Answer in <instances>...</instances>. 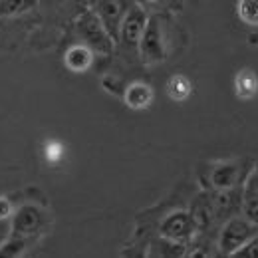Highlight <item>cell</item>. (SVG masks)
<instances>
[{
    "mask_svg": "<svg viewBox=\"0 0 258 258\" xmlns=\"http://www.w3.org/2000/svg\"><path fill=\"white\" fill-rule=\"evenodd\" d=\"M84 2H86V4H90V2H92V0H84Z\"/></svg>",
    "mask_w": 258,
    "mask_h": 258,
    "instance_id": "obj_20",
    "label": "cell"
},
{
    "mask_svg": "<svg viewBox=\"0 0 258 258\" xmlns=\"http://www.w3.org/2000/svg\"><path fill=\"white\" fill-rule=\"evenodd\" d=\"M165 92H167V96H169L171 101L183 103V101H187V99L191 97V94H193V84H191V80H189L187 76L175 74V76H171V78L167 80Z\"/></svg>",
    "mask_w": 258,
    "mask_h": 258,
    "instance_id": "obj_14",
    "label": "cell"
},
{
    "mask_svg": "<svg viewBox=\"0 0 258 258\" xmlns=\"http://www.w3.org/2000/svg\"><path fill=\"white\" fill-rule=\"evenodd\" d=\"M96 62V52L82 44V42H74L68 46L64 52V66L72 74H86L92 70V66Z\"/></svg>",
    "mask_w": 258,
    "mask_h": 258,
    "instance_id": "obj_10",
    "label": "cell"
},
{
    "mask_svg": "<svg viewBox=\"0 0 258 258\" xmlns=\"http://www.w3.org/2000/svg\"><path fill=\"white\" fill-rule=\"evenodd\" d=\"M234 256H242V258H258V232L234 254Z\"/></svg>",
    "mask_w": 258,
    "mask_h": 258,
    "instance_id": "obj_17",
    "label": "cell"
},
{
    "mask_svg": "<svg viewBox=\"0 0 258 258\" xmlns=\"http://www.w3.org/2000/svg\"><path fill=\"white\" fill-rule=\"evenodd\" d=\"M242 215L258 226V163L252 165L242 185Z\"/></svg>",
    "mask_w": 258,
    "mask_h": 258,
    "instance_id": "obj_11",
    "label": "cell"
},
{
    "mask_svg": "<svg viewBox=\"0 0 258 258\" xmlns=\"http://www.w3.org/2000/svg\"><path fill=\"white\" fill-rule=\"evenodd\" d=\"M12 213H14V207H12L10 199L8 197H0V221L12 219Z\"/></svg>",
    "mask_w": 258,
    "mask_h": 258,
    "instance_id": "obj_18",
    "label": "cell"
},
{
    "mask_svg": "<svg viewBox=\"0 0 258 258\" xmlns=\"http://www.w3.org/2000/svg\"><path fill=\"white\" fill-rule=\"evenodd\" d=\"M171 52V38H169V26L161 14L149 12L145 30L139 42V58L147 66L161 64L169 58Z\"/></svg>",
    "mask_w": 258,
    "mask_h": 258,
    "instance_id": "obj_1",
    "label": "cell"
},
{
    "mask_svg": "<svg viewBox=\"0 0 258 258\" xmlns=\"http://www.w3.org/2000/svg\"><path fill=\"white\" fill-rule=\"evenodd\" d=\"M236 14L242 24L258 26V0H238L236 2Z\"/></svg>",
    "mask_w": 258,
    "mask_h": 258,
    "instance_id": "obj_16",
    "label": "cell"
},
{
    "mask_svg": "<svg viewBox=\"0 0 258 258\" xmlns=\"http://www.w3.org/2000/svg\"><path fill=\"white\" fill-rule=\"evenodd\" d=\"M250 169H252V163L248 159H225V161L211 163L203 179H205L207 189L242 187Z\"/></svg>",
    "mask_w": 258,
    "mask_h": 258,
    "instance_id": "obj_4",
    "label": "cell"
},
{
    "mask_svg": "<svg viewBox=\"0 0 258 258\" xmlns=\"http://www.w3.org/2000/svg\"><path fill=\"white\" fill-rule=\"evenodd\" d=\"M131 6H133V0H92L88 4V8H92L96 12L101 24L113 36V40H117L119 26Z\"/></svg>",
    "mask_w": 258,
    "mask_h": 258,
    "instance_id": "obj_8",
    "label": "cell"
},
{
    "mask_svg": "<svg viewBox=\"0 0 258 258\" xmlns=\"http://www.w3.org/2000/svg\"><path fill=\"white\" fill-rule=\"evenodd\" d=\"M234 94L238 99L248 101L258 94V76L252 70H240L234 76Z\"/></svg>",
    "mask_w": 258,
    "mask_h": 258,
    "instance_id": "obj_13",
    "label": "cell"
},
{
    "mask_svg": "<svg viewBox=\"0 0 258 258\" xmlns=\"http://www.w3.org/2000/svg\"><path fill=\"white\" fill-rule=\"evenodd\" d=\"M159 234L165 240L173 244H189L195 236L199 234L197 225L189 211H173L169 213L159 225Z\"/></svg>",
    "mask_w": 258,
    "mask_h": 258,
    "instance_id": "obj_7",
    "label": "cell"
},
{
    "mask_svg": "<svg viewBox=\"0 0 258 258\" xmlns=\"http://www.w3.org/2000/svg\"><path fill=\"white\" fill-rule=\"evenodd\" d=\"M74 34H76V42L90 46L96 52V56H111L115 50L113 36L107 32V28L101 24V20L92 8L82 10L74 18Z\"/></svg>",
    "mask_w": 258,
    "mask_h": 258,
    "instance_id": "obj_2",
    "label": "cell"
},
{
    "mask_svg": "<svg viewBox=\"0 0 258 258\" xmlns=\"http://www.w3.org/2000/svg\"><path fill=\"white\" fill-rule=\"evenodd\" d=\"M88 4L84 0H38V10L44 12L50 20H74Z\"/></svg>",
    "mask_w": 258,
    "mask_h": 258,
    "instance_id": "obj_9",
    "label": "cell"
},
{
    "mask_svg": "<svg viewBox=\"0 0 258 258\" xmlns=\"http://www.w3.org/2000/svg\"><path fill=\"white\" fill-rule=\"evenodd\" d=\"M153 97H155L153 88L147 82H141V80L131 82L123 90V103L127 105L129 109H135V111L147 109L153 103Z\"/></svg>",
    "mask_w": 258,
    "mask_h": 258,
    "instance_id": "obj_12",
    "label": "cell"
},
{
    "mask_svg": "<svg viewBox=\"0 0 258 258\" xmlns=\"http://www.w3.org/2000/svg\"><path fill=\"white\" fill-rule=\"evenodd\" d=\"M135 4H139V6H143L147 12H155V10H159L163 6V2L165 0H133Z\"/></svg>",
    "mask_w": 258,
    "mask_h": 258,
    "instance_id": "obj_19",
    "label": "cell"
},
{
    "mask_svg": "<svg viewBox=\"0 0 258 258\" xmlns=\"http://www.w3.org/2000/svg\"><path fill=\"white\" fill-rule=\"evenodd\" d=\"M46 225H48V217H46L44 209L38 207V205L28 203V205H22V207L14 209L10 236L30 242L32 238H36L38 234L44 232Z\"/></svg>",
    "mask_w": 258,
    "mask_h": 258,
    "instance_id": "obj_6",
    "label": "cell"
},
{
    "mask_svg": "<svg viewBox=\"0 0 258 258\" xmlns=\"http://www.w3.org/2000/svg\"><path fill=\"white\" fill-rule=\"evenodd\" d=\"M147 18H149V12L143 6L133 2V6L127 10V14L119 26V34L115 40V48L119 52L139 58V42H141V36L145 30Z\"/></svg>",
    "mask_w": 258,
    "mask_h": 258,
    "instance_id": "obj_5",
    "label": "cell"
},
{
    "mask_svg": "<svg viewBox=\"0 0 258 258\" xmlns=\"http://www.w3.org/2000/svg\"><path fill=\"white\" fill-rule=\"evenodd\" d=\"M38 10V0H0V18L12 20Z\"/></svg>",
    "mask_w": 258,
    "mask_h": 258,
    "instance_id": "obj_15",
    "label": "cell"
},
{
    "mask_svg": "<svg viewBox=\"0 0 258 258\" xmlns=\"http://www.w3.org/2000/svg\"><path fill=\"white\" fill-rule=\"evenodd\" d=\"M256 232L258 226L248 217H244L242 213L232 215L217 230V252L223 256H234Z\"/></svg>",
    "mask_w": 258,
    "mask_h": 258,
    "instance_id": "obj_3",
    "label": "cell"
}]
</instances>
